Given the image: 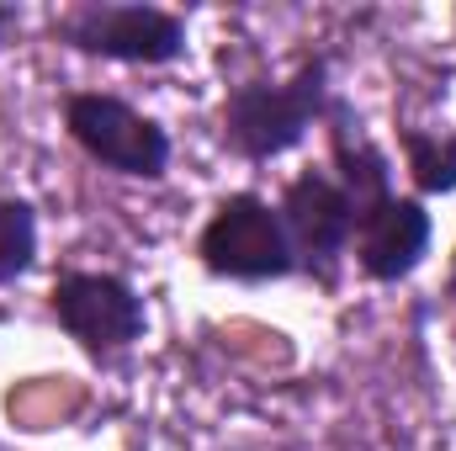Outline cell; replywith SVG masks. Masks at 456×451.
I'll return each instance as SVG.
<instances>
[{
	"label": "cell",
	"mask_w": 456,
	"mask_h": 451,
	"mask_svg": "<svg viewBox=\"0 0 456 451\" xmlns=\"http://www.w3.org/2000/svg\"><path fill=\"white\" fill-rule=\"evenodd\" d=\"M335 102L330 59H303L287 80H239L218 107V138L233 160L265 165L292 154L314 127H324V112Z\"/></svg>",
	"instance_id": "1"
},
{
	"label": "cell",
	"mask_w": 456,
	"mask_h": 451,
	"mask_svg": "<svg viewBox=\"0 0 456 451\" xmlns=\"http://www.w3.org/2000/svg\"><path fill=\"white\" fill-rule=\"evenodd\" d=\"M53 43L102 64L165 70L186 59V21L149 0H80L53 16Z\"/></svg>",
	"instance_id": "2"
},
{
	"label": "cell",
	"mask_w": 456,
	"mask_h": 451,
	"mask_svg": "<svg viewBox=\"0 0 456 451\" xmlns=\"http://www.w3.org/2000/svg\"><path fill=\"white\" fill-rule=\"evenodd\" d=\"M197 260L218 282H287L297 276L281 213L260 192H228L197 234Z\"/></svg>",
	"instance_id": "3"
},
{
	"label": "cell",
	"mask_w": 456,
	"mask_h": 451,
	"mask_svg": "<svg viewBox=\"0 0 456 451\" xmlns=\"http://www.w3.org/2000/svg\"><path fill=\"white\" fill-rule=\"evenodd\" d=\"M64 133L91 165L112 170L122 181H165L170 170V133L112 91H69Z\"/></svg>",
	"instance_id": "4"
},
{
	"label": "cell",
	"mask_w": 456,
	"mask_h": 451,
	"mask_svg": "<svg viewBox=\"0 0 456 451\" xmlns=\"http://www.w3.org/2000/svg\"><path fill=\"white\" fill-rule=\"evenodd\" d=\"M48 314L91 361H112L133 350L149 330L143 292L117 271H64L48 287Z\"/></svg>",
	"instance_id": "5"
},
{
	"label": "cell",
	"mask_w": 456,
	"mask_h": 451,
	"mask_svg": "<svg viewBox=\"0 0 456 451\" xmlns=\"http://www.w3.org/2000/svg\"><path fill=\"white\" fill-rule=\"evenodd\" d=\"M276 213L292 239L297 276H314L319 287H340V266L350 260V234H355V213L340 181L330 170H297L281 186Z\"/></svg>",
	"instance_id": "6"
},
{
	"label": "cell",
	"mask_w": 456,
	"mask_h": 451,
	"mask_svg": "<svg viewBox=\"0 0 456 451\" xmlns=\"http://www.w3.org/2000/svg\"><path fill=\"white\" fill-rule=\"evenodd\" d=\"M430 244H436V218H430V208H425L414 192H409V197L393 192V197H382L371 213L355 218L350 260H355V271H361L366 282L398 287V282H409V276L425 266Z\"/></svg>",
	"instance_id": "7"
},
{
	"label": "cell",
	"mask_w": 456,
	"mask_h": 451,
	"mask_svg": "<svg viewBox=\"0 0 456 451\" xmlns=\"http://www.w3.org/2000/svg\"><path fill=\"white\" fill-rule=\"evenodd\" d=\"M324 144H330V176L340 181V192L350 197V213H371L382 197H393V160L387 149L366 133V122L355 117V107L335 96L324 112Z\"/></svg>",
	"instance_id": "8"
},
{
	"label": "cell",
	"mask_w": 456,
	"mask_h": 451,
	"mask_svg": "<svg viewBox=\"0 0 456 451\" xmlns=\"http://www.w3.org/2000/svg\"><path fill=\"white\" fill-rule=\"evenodd\" d=\"M398 149H403V170L414 181V197H452L456 192V133L436 127H398Z\"/></svg>",
	"instance_id": "9"
},
{
	"label": "cell",
	"mask_w": 456,
	"mask_h": 451,
	"mask_svg": "<svg viewBox=\"0 0 456 451\" xmlns=\"http://www.w3.org/2000/svg\"><path fill=\"white\" fill-rule=\"evenodd\" d=\"M37 266V208L27 197H0V287Z\"/></svg>",
	"instance_id": "10"
},
{
	"label": "cell",
	"mask_w": 456,
	"mask_h": 451,
	"mask_svg": "<svg viewBox=\"0 0 456 451\" xmlns=\"http://www.w3.org/2000/svg\"><path fill=\"white\" fill-rule=\"evenodd\" d=\"M16 16H21V11H16V5H0V37H5V32H11V27H16Z\"/></svg>",
	"instance_id": "11"
},
{
	"label": "cell",
	"mask_w": 456,
	"mask_h": 451,
	"mask_svg": "<svg viewBox=\"0 0 456 451\" xmlns=\"http://www.w3.org/2000/svg\"><path fill=\"white\" fill-rule=\"evenodd\" d=\"M452 287H456V250H452Z\"/></svg>",
	"instance_id": "12"
}]
</instances>
